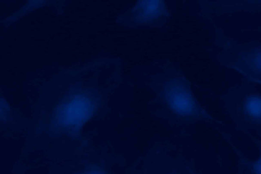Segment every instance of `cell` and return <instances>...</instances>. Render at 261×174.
Wrapping results in <instances>:
<instances>
[{
	"label": "cell",
	"mask_w": 261,
	"mask_h": 174,
	"mask_svg": "<svg viewBox=\"0 0 261 174\" xmlns=\"http://www.w3.org/2000/svg\"><path fill=\"white\" fill-rule=\"evenodd\" d=\"M230 114L238 130L261 136V97L250 95L243 100L241 108Z\"/></svg>",
	"instance_id": "6da1fadb"
},
{
	"label": "cell",
	"mask_w": 261,
	"mask_h": 174,
	"mask_svg": "<svg viewBox=\"0 0 261 174\" xmlns=\"http://www.w3.org/2000/svg\"><path fill=\"white\" fill-rule=\"evenodd\" d=\"M252 139L258 146L261 154V141H258L256 138H253ZM253 168L256 174H261V155L259 159L255 163Z\"/></svg>",
	"instance_id": "7a4b0ae2"
}]
</instances>
